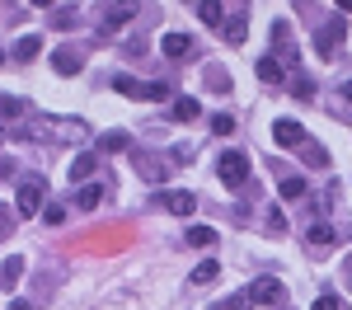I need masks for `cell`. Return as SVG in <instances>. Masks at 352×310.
Instances as JSON below:
<instances>
[{
	"label": "cell",
	"mask_w": 352,
	"mask_h": 310,
	"mask_svg": "<svg viewBox=\"0 0 352 310\" xmlns=\"http://www.w3.org/2000/svg\"><path fill=\"white\" fill-rule=\"evenodd\" d=\"M10 310H33V306H28V301H10Z\"/></svg>",
	"instance_id": "4dcf8cb0"
},
{
	"label": "cell",
	"mask_w": 352,
	"mask_h": 310,
	"mask_svg": "<svg viewBox=\"0 0 352 310\" xmlns=\"http://www.w3.org/2000/svg\"><path fill=\"white\" fill-rule=\"evenodd\" d=\"M277 193H282V197H305V179H282Z\"/></svg>",
	"instance_id": "d4e9b609"
},
{
	"label": "cell",
	"mask_w": 352,
	"mask_h": 310,
	"mask_svg": "<svg viewBox=\"0 0 352 310\" xmlns=\"http://www.w3.org/2000/svg\"><path fill=\"white\" fill-rule=\"evenodd\" d=\"M94 165H99V160H94V155H89V151H85V155H76V165H71V179H89V174H94Z\"/></svg>",
	"instance_id": "ac0fdd59"
},
{
	"label": "cell",
	"mask_w": 352,
	"mask_h": 310,
	"mask_svg": "<svg viewBox=\"0 0 352 310\" xmlns=\"http://www.w3.org/2000/svg\"><path fill=\"white\" fill-rule=\"evenodd\" d=\"M38 207H43V179H24V184H19V212L33 217Z\"/></svg>",
	"instance_id": "5b68a950"
},
{
	"label": "cell",
	"mask_w": 352,
	"mask_h": 310,
	"mask_svg": "<svg viewBox=\"0 0 352 310\" xmlns=\"http://www.w3.org/2000/svg\"><path fill=\"white\" fill-rule=\"evenodd\" d=\"M160 202L169 207V212H174V217H192V212H197V197H192L188 188H169Z\"/></svg>",
	"instance_id": "277c9868"
},
{
	"label": "cell",
	"mask_w": 352,
	"mask_h": 310,
	"mask_svg": "<svg viewBox=\"0 0 352 310\" xmlns=\"http://www.w3.org/2000/svg\"><path fill=\"white\" fill-rule=\"evenodd\" d=\"M305 240H310V245H315V250H324V245H333V230H329L324 221H320V225L310 221V230H305Z\"/></svg>",
	"instance_id": "9a60e30c"
},
{
	"label": "cell",
	"mask_w": 352,
	"mask_h": 310,
	"mask_svg": "<svg viewBox=\"0 0 352 310\" xmlns=\"http://www.w3.org/2000/svg\"><path fill=\"white\" fill-rule=\"evenodd\" d=\"M197 14H202V24L217 28L221 19H226V5H221V0H202V5H197Z\"/></svg>",
	"instance_id": "5bb4252c"
},
{
	"label": "cell",
	"mask_w": 352,
	"mask_h": 310,
	"mask_svg": "<svg viewBox=\"0 0 352 310\" xmlns=\"http://www.w3.org/2000/svg\"><path fill=\"white\" fill-rule=\"evenodd\" d=\"M43 221H47V225H61V221H66V212H61V207H47V212H43Z\"/></svg>",
	"instance_id": "f1b7e54d"
},
{
	"label": "cell",
	"mask_w": 352,
	"mask_h": 310,
	"mask_svg": "<svg viewBox=\"0 0 352 310\" xmlns=\"http://www.w3.org/2000/svg\"><path fill=\"white\" fill-rule=\"evenodd\" d=\"M38 52H43V38H33V33H28V38H19V47H14V56H19V61H33Z\"/></svg>",
	"instance_id": "2e32d148"
},
{
	"label": "cell",
	"mask_w": 352,
	"mask_h": 310,
	"mask_svg": "<svg viewBox=\"0 0 352 310\" xmlns=\"http://www.w3.org/2000/svg\"><path fill=\"white\" fill-rule=\"evenodd\" d=\"M338 10H343V14H352V0H343V5H338Z\"/></svg>",
	"instance_id": "d6a6232c"
},
{
	"label": "cell",
	"mask_w": 352,
	"mask_h": 310,
	"mask_svg": "<svg viewBox=\"0 0 352 310\" xmlns=\"http://www.w3.org/2000/svg\"><path fill=\"white\" fill-rule=\"evenodd\" d=\"M217 278H221V263H217V258H207V263H197V268H192V282H197V287H212Z\"/></svg>",
	"instance_id": "8fae6325"
},
{
	"label": "cell",
	"mask_w": 352,
	"mask_h": 310,
	"mask_svg": "<svg viewBox=\"0 0 352 310\" xmlns=\"http://www.w3.org/2000/svg\"><path fill=\"white\" fill-rule=\"evenodd\" d=\"M99 151H127V137L122 132H104L99 137Z\"/></svg>",
	"instance_id": "603a6c76"
},
{
	"label": "cell",
	"mask_w": 352,
	"mask_h": 310,
	"mask_svg": "<svg viewBox=\"0 0 352 310\" xmlns=\"http://www.w3.org/2000/svg\"><path fill=\"white\" fill-rule=\"evenodd\" d=\"M338 38H343V14H338V19H333V24H329L324 33H320V52H324V56H333V47H338Z\"/></svg>",
	"instance_id": "30bf717a"
},
{
	"label": "cell",
	"mask_w": 352,
	"mask_h": 310,
	"mask_svg": "<svg viewBox=\"0 0 352 310\" xmlns=\"http://www.w3.org/2000/svg\"><path fill=\"white\" fill-rule=\"evenodd\" d=\"M0 113H5V118H19V113H24V99H10V94H0Z\"/></svg>",
	"instance_id": "484cf974"
},
{
	"label": "cell",
	"mask_w": 352,
	"mask_h": 310,
	"mask_svg": "<svg viewBox=\"0 0 352 310\" xmlns=\"http://www.w3.org/2000/svg\"><path fill=\"white\" fill-rule=\"evenodd\" d=\"M315 310H338V296H333V291H324V296L315 301Z\"/></svg>",
	"instance_id": "f546056e"
},
{
	"label": "cell",
	"mask_w": 352,
	"mask_h": 310,
	"mask_svg": "<svg viewBox=\"0 0 352 310\" xmlns=\"http://www.w3.org/2000/svg\"><path fill=\"white\" fill-rule=\"evenodd\" d=\"M272 141L277 146H305V127H300L296 118H277L272 122Z\"/></svg>",
	"instance_id": "3957f363"
},
{
	"label": "cell",
	"mask_w": 352,
	"mask_h": 310,
	"mask_svg": "<svg viewBox=\"0 0 352 310\" xmlns=\"http://www.w3.org/2000/svg\"><path fill=\"white\" fill-rule=\"evenodd\" d=\"M113 89H118V94H127V99H141V89H146V85L132 80V76H118V80H113Z\"/></svg>",
	"instance_id": "d6986e66"
},
{
	"label": "cell",
	"mask_w": 352,
	"mask_h": 310,
	"mask_svg": "<svg viewBox=\"0 0 352 310\" xmlns=\"http://www.w3.org/2000/svg\"><path fill=\"white\" fill-rule=\"evenodd\" d=\"M282 301V282L277 278H258L254 287H249V296H235V310L244 306H277Z\"/></svg>",
	"instance_id": "6da1fadb"
},
{
	"label": "cell",
	"mask_w": 352,
	"mask_h": 310,
	"mask_svg": "<svg viewBox=\"0 0 352 310\" xmlns=\"http://www.w3.org/2000/svg\"><path fill=\"white\" fill-rule=\"evenodd\" d=\"M0 66H5V52H0Z\"/></svg>",
	"instance_id": "d590c367"
},
{
	"label": "cell",
	"mask_w": 352,
	"mask_h": 310,
	"mask_svg": "<svg viewBox=\"0 0 352 310\" xmlns=\"http://www.w3.org/2000/svg\"><path fill=\"white\" fill-rule=\"evenodd\" d=\"M0 146H5V127H0Z\"/></svg>",
	"instance_id": "e575fe53"
},
{
	"label": "cell",
	"mask_w": 352,
	"mask_h": 310,
	"mask_svg": "<svg viewBox=\"0 0 352 310\" xmlns=\"http://www.w3.org/2000/svg\"><path fill=\"white\" fill-rule=\"evenodd\" d=\"M132 14H136L132 5H109V10H104V28H122Z\"/></svg>",
	"instance_id": "7c38bea8"
},
{
	"label": "cell",
	"mask_w": 352,
	"mask_h": 310,
	"mask_svg": "<svg viewBox=\"0 0 352 310\" xmlns=\"http://www.w3.org/2000/svg\"><path fill=\"white\" fill-rule=\"evenodd\" d=\"M19 273H24V258L10 254V258H5V278H19Z\"/></svg>",
	"instance_id": "83f0119b"
},
{
	"label": "cell",
	"mask_w": 352,
	"mask_h": 310,
	"mask_svg": "<svg viewBox=\"0 0 352 310\" xmlns=\"http://www.w3.org/2000/svg\"><path fill=\"white\" fill-rule=\"evenodd\" d=\"M197 99H174V118H179V122H192V118H197Z\"/></svg>",
	"instance_id": "ffe728a7"
},
{
	"label": "cell",
	"mask_w": 352,
	"mask_h": 310,
	"mask_svg": "<svg viewBox=\"0 0 352 310\" xmlns=\"http://www.w3.org/2000/svg\"><path fill=\"white\" fill-rule=\"evenodd\" d=\"M292 94H296V99H315V85H310L305 76H300V80L292 85Z\"/></svg>",
	"instance_id": "4316f807"
},
{
	"label": "cell",
	"mask_w": 352,
	"mask_h": 310,
	"mask_svg": "<svg viewBox=\"0 0 352 310\" xmlns=\"http://www.w3.org/2000/svg\"><path fill=\"white\" fill-rule=\"evenodd\" d=\"M348 287H352V263H348Z\"/></svg>",
	"instance_id": "836d02e7"
},
{
	"label": "cell",
	"mask_w": 352,
	"mask_h": 310,
	"mask_svg": "<svg viewBox=\"0 0 352 310\" xmlns=\"http://www.w3.org/2000/svg\"><path fill=\"white\" fill-rule=\"evenodd\" d=\"M217 174H221L226 188H240L244 179H249V155H244V151H226L217 160Z\"/></svg>",
	"instance_id": "7a4b0ae2"
},
{
	"label": "cell",
	"mask_w": 352,
	"mask_h": 310,
	"mask_svg": "<svg viewBox=\"0 0 352 310\" xmlns=\"http://www.w3.org/2000/svg\"><path fill=\"white\" fill-rule=\"evenodd\" d=\"M104 202V184H85L80 193H76V207H85V212H94Z\"/></svg>",
	"instance_id": "9c48e42d"
},
{
	"label": "cell",
	"mask_w": 352,
	"mask_h": 310,
	"mask_svg": "<svg viewBox=\"0 0 352 310\" xmlns=\"http://www.w3.org/2000/svg\"><path fill=\"white\" fill-rule=\"evenodd\" d=\"M188 245H197V250H207V245H217V230L212 225H188V235H184Z\"/></svg>",
	"instance_id": "4fadbf2b"
},
{
	"label": "cell",
	"mask_w": 352,
	"mask_h": 310,
	"mask_svg": "<svg viewBox=\"0 0 352 310\" xmlns=\"http://www.w3.org/2000/svg\"><path fill=\"white\" fill-rule=\"evenodd\" d=\"M169 89H174V85H164V80H151L146 89H141V99H155V104H160V99H169Z\"/></svg>",
	"instance_id": "7402d4cb"
},
{
	"label": "cell",
	"mask_w": 352,
	"mask_h": 310,
	"mask_svg": "<svg viewBox=\"0 0 352 310\" xmlns=\"http://www.w3.org/2000/svg\"><path fill=\"white\" fill-rule=\"evenodd\" d=\"M258 80L263 85H287V61H277V56H258Z\"/></svg>",
	"instance_id": "8992f818"
},
{
	"label": "cell",
	"mask_w": 352,
	"mask_h": 310,
	"mask_svg": "<svg viewBox=\"0 0 352 310\" xmlns=\"http://www.w3.org/2000/svg\"><path fill=\"white\" fill-rule=\"evenodd\" d=\"M221 33H226V43H230V47H240V43H244V33H249V24H244V14H240V19H230V24L221 28Z\"/></svg>",
	"instance_id": "e0dca14e"
},
{
	"label": "cell",
	"mask_w": 352,
	"mask_h": 310,
	"mask_svg": "<svg viewBox=\"0 0 352 310\" xmlns=\"http://www.w3.org/2000/svg\"><path fill=\"white\" fill-rule=\"evenodd\" d=\"M160 52L164 56H188L192 52V38H188V33H164V38H160Z\"/></svg>",
	"instance_id": "ba28073f"
},
{
	"label": "cell",
	"mask_w": 352,
	"mask_h": 310,
	"mask_svg": "<svg viewBox=\"0 0 352 310\" xmlns=\"http://www.w3.org/2000/svg\"><path fill=\"white\" fill-rule=\"evenodd\" d=\"M80 52H76V47H61V52H52V71L56 76H80Z\"/></svg>",
	"instance_id": "52a82bcc"
},
{
	"label": "cell",
	"mask_w": 352,
	"mask_h": 310,
	"mask_svg": "<svg viewBox=\"0 0 352 310\" xmlns=\"http://www.w3.org/2000/svg\"><path fill=\"white\" fill-rule=\"evenodd\" d=\"M212 132H217V137H230V132H235V118H230V113H217V118H212Z\"/></svg>",
	"instance_id": "cb8c5ba5"
},
{
	"label": "cell",
	"mask_w": 352,
	"mask_h": 310,
	"mask_svg": "<svg viewBox=\"0 0 352 310\" xmlns=\"http://www.w3.org/2000/svg\"><path fill=\"white\" fill-rule=\"evenodd\" d=\"M343 99H348V104H352V80H348V85H343Z\"/></svg>",
	"instance_id": "1f68e13d"
},
{
	"label": "cell",
	"mask_w": 352,
	"mask_h": 310,
	"mask_svg": "<svg viewBox=\"0 0 352 310\" xmlns=\"http://www.w3.org/2000/svg\"><path fill=\"white\" fill-rule=\"evenodd\" d=\"M52 19H56V28H76V24H80V10H76V5H61Z\"/></svg>",
	"instance_id": "44dd1931"
}]
</instances>
